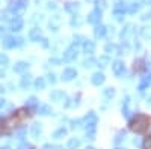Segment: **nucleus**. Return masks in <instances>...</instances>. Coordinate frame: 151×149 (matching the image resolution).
<instances>
[{
    "mask_svg": "<svg viewBox=\"0 0 151 149\" xmlns=\"http://www.w3.org/2000/svg\"><path fill=\"white\" fill-rule=\"evenodd\" d=\"M6 27H0V38H6Z\"/></svg>",
    "mask_w": 151,
    "mask_h": 149,
    "instance_id": "obj_46",
    "label": "nucleus"
},
{
    "mask_svg": "<svg viewBox=\"0 0 151 149\" xmlns=\"http://www.w3.org/2000/svg\"><path fill=\"white\" fill-rule=\"evenodd\" d=\"M97 3H98V8H97V9H100V11H103V9L106 8V2H104V0H98Z\"/></svg>",
    "mask_w": 151,
    "mask_h": 149,
    "instance_id": "obj_43",
    "label": "nucleus"
},
{
    "mask_svg": "<svg viewBox=\"0 0 151 149\" xmlns=\"http://www.w3.org/2000/svg\"><path fill=\"white\" fill-rule=\"evenodd\" d=\"M104 51L106 53H112V54H115V53H118V47L115 45V44H107L106 47H104Z\"/></svg>",
    "mask_w": 151,
    "mask_h": 149,
    "instance_id": "obj_28",
    "label": "nucleus"
},
{
    "mask_svg": "<svg viewBox=\"0 0 151 149\" xmlns=\"http://www.w3.org/2000/svg\"><path fill=\"white\" fill-rule=\"evenodd\" d=\"M133 24H127V26H125V29H122V32H121V39L122 41H127L130 36L133 35Z\"/></svg>",
    "mask_w": 151,
    "mask_h": 149,
    "instance_id": "obj_15",
    "label": "nucleus"
},
{
    "mask_svg": "<svg viewBox=\"0 0 151 149\" xmlns=\"http://www.w3.org/2000/svg\"><path fill=\"white\" fill-rule=\"evenodd\" d=\"M5 91V88H3V86H0V92H3Z\"/></svg>",
    "mask_w": 151,
    "mask_h": 149,
    "instance_id": "obj_51",
    "label": "nucleus"
},
{
    "mask_svg": "<svg viewBox=\"0 0 151 149\" xmlns=\"http://www.w3.org/2000/svg\"><path fill=\"white\" fill-rule=\"evenodd\" d=\"M41 133H42V125L40 122H35L33 125L30 127V134L33 135L35 139H40V135H41Z\"/></svg>",
    "mask_w": 151,
    "mask_h": 149,
    "instance_id": "obj_13",
    "label": "nucleus"
},
{
    "mask_svg": "<svg viewBox=\"0 0 151 149\" xmlns=\"http://www.w3.org/2000/svg\"><path fill=\"white\" fill-rule=\"evenodd\" d=\"M97 62H98V63L101 65V66H107V65H109V62H110V59H109L107 56H101Z\"/></svg>",
    "mask_w": 151,
    "mask_h": 149,
    "instance_id": "obj_32",
    "label": "nucleus"
},
{
    "mask_svg": "<svg viewBox=\"0 0 151 149\" xmlns=\"http://www.w3.org/2000/svg\"><path fill=\"white\" fill-rule=\"evenodd\" d=\"M79 146H80V140H79L77 137L70 139V140H68V143H67V149H77Z\"/></svg>",
    "mask_w": 151,
    "mask_h": 149,
    "instance_id": "obj_24",
    "label": "nucleus"
},
{
    "mask_svg": "<svg viewBox=\"0 0 151 149\" xmlns=\"http://www.w3.org/2000/svg\"><path fill=\"white\" fill-rule=\"evenodd\" d=\"M26 8H27V2H26V0H14V2L9 3V11L15 17L23 15L24 11H26Z\"/></svg>",
    "mask_w": 151,
    "mask_h": 149,
    "instance_id": "obj_3",
    "label": "nucleus"
},
{
    "mask_svg": "<svg viewBox=\"0 0 151 149\" xmlns=\"http://www.w3.org/2000/svg\"><path fill=\"white\" fill-rule=\"evenodd\" d=\"M24 134H26V130H21V131L18 133V135H20L18 139H23V137H24Z\"/></svg>",
    "mask_w": 151,
    "mask_h": 149,
    "instance_id": "obj_48",
    "label": "nucleus"
},
{
    "mask_svg": "<svg viewBox=\"0 0 151 149\" xmlns=\"http://www.w3.org/2000/svg\"><path fill=\"white\" fill-rule=\"evenodd\" d=\"M103 95H104L106 99H110V98L115 96V89H113V88H106V89L103 91Z\"/></svg>",
    "mask_w": 151,
    "mask_h": 149,
    "instance_id": "obj_30",
    "label": "nucleus"
},
{
    "mask_svg": "<svg viewBox=\"0 0 151 149\" xmlns=\"http://www.w3.org/2000/svg\"><path fill=\"white\" fill-rule=\"evenodd\" d=\"M150 18H151V12H147V14L142 15V20H144V21H147V20H150Z\"/></svg>",
    "mask_w": 151,
    "mask_h": 149,
    "instance_id": "obj_47",
    "label": "nucleus"
},
{
    "mask_svg": "<svg viewBox=\"0 0 151 149\" xmlns=\"http://www.w3.org/2000/svg\"><path fill=\"white\" fill-rule=\"evenodd\" d=\"M124 62L122 60H115L112 63V71H113V74H115V76H122L124 74Z\"/></svg>",
    "mask_w": 151,
    "mask_h": 149,
    "instance_id": "obj_9",
    "label": "nucleus"
},
{
    "mask_svg": "<svg viewBox=\"0 0 151 149\" xmlns=\"http://www.w3.org/2000/svg\"><path fill=\"white\" fill-rule=\"evenodd\" d=\"M3 76H5V74H3L2 71H0V77H3Z\"/></svg>",
    "mask_w": 151,
    "mask_h": 149,
    "instance_id": "obj_53",
    "label": "nucleus"
},
{
    "mask_svg": "<svg viewBox=\"0 0 151 149\" xmlns=\"http://www.w3.org/2000/svg\"><path fill=\"white\" fill-rule=\"evenodd\" d=\"M29 68V63L27 62H24V60H20V62H17L15 63V66H14V71L15 72H24Z\"/></svg>",
    "mask_w": 151,
    "mask_h": 149,
    "instance_id": "obj_22",
    "label": "nucleus"
},
{
    "mask_svg": "<svg viewBox=\"0 0 151 149\" xmlns=\"http://www.w3.org/2000/svg\"><path fill=\"white\" fill-rule=\"evenodd\" d=\"M77 57V45H71L64 51V62H73Z\"/></svg>",
    "mask_w": 151,
    "mask_h": 149,
    "instance_id": "obj_6",
    "label": "nucleus"
},
{
    "mask_svg": "<svg viewBox=\"0 0 151 149\" xmlns=\"http://www.w3.org/2000/svg\"><path fill=\"white\" fill-rule=\"evenodd\" d=\"M33 86H35V89H38V91H42V89L45 88V78H44V77L36 78V80H35V83H33Z\"/></svg>",
    "mask_w": 151,
    "mask_h": 149,
    "instance_id": "obj_26",
    "label": "nucleus"
},
{
    "mask_svg": "<svg viewBox=\"0 0 151 149\" xmlns=\"http://www.w3.org/2000/svg\"><path fill=\"white\" fill-rule=\"evenodd\" d=\"M8 62H9L8 56L3 54V53H0V65H8Z\"/></svg>",
    "mask_w": 151,
    "mask_h": 149,
    "instance_id": "obj_35",
    "label": "nucleus"
},
{
    "mask_svg": "<svg viewBox=\"0 0 151 149\" xmlns=\"http://www.w3.org/2000/svg\"><path fill=\"white\" fill-rule=\"evenodd\" d=\"M82 123L85 125L86 131H88V130H95V125H97V116H95L94 111H91V113L88 115L85 119H82Z\"/></svg>",
    "mask_w": 151,
    "mask_h": 149,
    "instance_id": "obj_5",
    "label": "nucleus"
},
{
    "mask_svg": "<svg viewBox=\"0 0 151 149\" xmlns=\"http://www.w3.org/2000/svg\"><path fill=\"white\" fill-rule=\"evenodd\" d=\"M48 63H50V65H59V63H60V60L53 57V59H50V60H48Z\"/></svg>",
    "mask_w": 151,
    "mask_h": 149,
    "instance_id": "obj_45",
    "label": "nucleus"
},
{
    "mask_svg": "<svg viewBox=\"0 0 151 149\" xmlns=\"http://www.w3.org/2000/svg\"><path fill=\"white\" fill-rule=\"evenodd\" d=\"M0 149H11L9 146H5V148H0Z\"/></svg>",
    "mask_w": 151,
    "mask_h": 149,
    "instance_id": "obj_52",
    "label": "nucleus"
},
{
    "mask_svg": "<svg viewBox=\"0 0 151 149\" xmlns=\"http://www.w3.org/2000/svg\"><path fill=\"white\" fill-rule=\"evenodd\" d=\"M17 123H18V118L17 116H11V118L5 119L2 123H0V134H11Z\"/></svg>",
    "mask_w": 151,
    "mask_h": 149,
    "instance_id": "obj_2",
    "label": "nucleus"
},
{
    "mask_svg": "<svg viewBox=\"0 0 151 149\" xmlns=\"http://www.w3.org/2000/svg\"><path fill=\"white\" fill-rule=\"evenodd\" d=\"M142 36L144 38H147V39H151V29H142Z\"/></svg>",
    "mask_w": 151,
    "mask_h": 149,
    "instance_id": "obj_37",
    "label": "nucleus"
},
{
    "mask_svg": "<svg viewBox=\"0 0 151 149\" xmlns=\"http://www.w3.org/2000/svg\"><path fill=\"white\" fill-rule=\"evenodd\" d=\"M42 149H64V148L59 146V145H44Z\"/></svg>",
    "mask_w": 151,
    "mask_h": 149,
    "instance_id": "obj_41",
    "label": "nucleus"
},
{
    "mask_svg": "<svg viewBox=\"0 0 151 149\" xmlns=\"http://www.w3.org/2000/svg\"><path fill=\"white\" fill-rule=\"evenodd\" d=\"M60 23H62L60 17H59V15H53L52 18H50V21H48V27H50V30L58 32V30L60 29Z\"/></svg>",
    "mask_w": 151,
    "mask_h": 149,
    "instance_id": "obj_7",
    "label": "nucleus"
},
{
    "mask_svg": "<svg viewBox=\"0 0 151 149\" xmlns=\"http://www.w3.org/2000/svg\"><path fill=\"white\" fill-rule=\"evenodd\" d=\"M86 149H94V148H92V146H88V148H86Z\"/></svg>",
    "mask_w": 151,
    "mask_h": 149,
    "instance_id": "obj_54",
    "label": "nucleus"
},
{
    "mask_svg": "<svg viewBox=\"0 0 151 149\" xmlns=\"http://www.w3.org/2000/svg\"><path fill=\"white\" fill-rule=\"evenodd\" d=\"M144 148H145V149H151V135H148V137L145 139V142H144Z\"/></svg>",
    "mask_w": 151,
    "mask_h": 149,
    "instance_id": "obj_39",
    "label": "nucleus"
},
{
    "mask_svg": "<svg viewBox=\"0 0 151 149\" xmlns=\"http://www.w3.org/2000/svg\"><path fill=\"white\" fill-rule=\"evenodd\" d=\"M41 36H42V33H41V29H40V27H33V29H30V32H29V39H30V41L38 42Z\"/></svg>",
    "mask_w": 151,
    "mask_h": 149,
    "instance_id": "obj_12",
    "label": "nucleus"
},
{
    "mask_svg": "<svg viewBox=\"0 0 151 149\" xmlns=\"http://www.w3.org/2000/svg\"><path fill=\"white\" fill-rule=\"evenodd\" d=\"M100 20H101V11L100 9H94L89 15H88V23L91 24H98Z\"/></svg>",
    "mask_w": 151,
    "mask_h": 149,
    "instance_id": "obj_8",
    "label": "nucleus"
},
{
    "mask_svg": "<svg viewBox=\"0 0 151 149\" xmlns=\"http://www.w3.org/2000/svg\"><path fill=\"white\" fill-rule=\"evenodd\" d=\"M95 139V130H88L86 131V140H94Z\"/></svg>",
    "mask_w": 151,
    "mask_h": 149,
    "instance_id": "obj_34",
    "label": "nucleus"
},
{
    "mask_svg": "<svg viewBox=\"0 0 151 149\" xmlns=\"http://www.w3.org/2000/svg\"><path fill=\"white\" fill-rule=\"evenodd\" d=\"M38 111H40V115H42V116H47V115H52V113H53L52 107H50V106H47V104L41 106L40 108H38Z\"/></svg>",
    "mask_w": 151,
    "mask_h": 149,
    "instance_id": "obj_25",
    "label": "nucleus"
},
{
    "mask_svg": "<svg viewBox=\"0 0 151 149\" xmlns=\"http://www.w3.org/2000/svg\"><path fill=\"white\" fill-rule=\"evenodd\" d=\"M71 24H73V26H80V24H82L80 17H76V14H74V18L71 20Z\"/></svg>",
    "mask_w": 151,
    "mask_h": 149,
    "instance_id": "obj_38",
    "label": "nucleus"
},
{
    "mask_svg": "<svg viewBox=\"0 0 151 149\" xmlns=\"http://www.w3.org/2000/svg\"><path fill=\"white\" fill-rule=\"evenodd\" d=\"M122 115H124L125 118H130V115H132V111H130V98H129V96L124 98V103H122Z\"/></svg>",
    "mask_w": 151,
    "mask_h": 149,
    "instance_id": "obj_17",
    "label": "nucleus"
},
{
    "mask_svg": "<svg viewBox=\"0 0 151 149\" xmlns=\"http://www.w3.org/2000/svg\"><path fill=\"white\" fill-rule=\"evenodd\" d=\"M141 9V5L139 3H130V5H127V12H129V14H134V12H137V11H139Z\"/></svg>",
    "mask_w": 151,
    "mask_h": 149,
    "instance_id": "obj_27",
    "label": "nucleus"
},
{
    "mask_svg": "<svg viewBox=\"0 0 151 149\" xmlns=\"http://www.w3.org/2000/svg\"><path fill=\"white\" fill-rule=\"evenodd\" d=\"M95 63H97V60H95L94 57H88V59L83 60V63H82V65H83L85 68H92Z\"/></svg>",
    "mask_w": 151,
    "mask_h": 149,
    "instance_id": "obj_29",
    "label": "nucleus"
},
{
    "mask_svg": "<svg viewBox=\"0 0 151 149\" xmlns=\"http://www.w3.org/2000/svg\"><path fill=\"white\" fill-rule=\"evenodd\" d=\"M85 38H83V36L82 35H77V36H74V44H79V42H82Z\"/></svg>",
    "mask_w": 151,
    "mask_h": 149,
    "instance_id": "obj_44",
    "label": "nucleus"
},
{
    "mask_svg": "<svg viewBox=\"0 0 151 149\" xmlns=\"http://www.w3.org/2000/svg\"><path fill=\"white\" fill-rule=\"evenodd\" d=\"M23 20L20 18V17H15V20H12V23H11V30H14V32H20L21 29H23Z\"/></svg>",
    "mask_w": 151,
    "mask_h": 149,
    "instance_id": "obj_16",
    "label": "nucleus"
},
{
    "mask_svg": "<svg viewBox=\"0 0 151 149\" xmlns=\"http://www.w3.org/2000/svg\"><path fill=\"white\" fill-rule=\"evenodd\" d=\"M24 44L23 38H12V36H6L2 41V45L5 48H14V47H21Z\"/></svg>",
    "mask_w": 151,
    "mask_h": 149,
    "instance_id": "obj_4",
    "label": "nucleus"
},
{
    "mask_svg": "<svg viewBox=\"0 0 151 149\" xmlns=\"http://www.w3.org/2000/svg\"><path fill=\"white\" fill-rule=\"evenodd\" d=\"M76 76H77V71L74 68H65L64 72H62V80L64 81H71Z\"/></svg>",
    "mask_w": 151,
    "mask_h": 149,
    "instance_id": "obj_10",
    "label": "nucleus"
},
{
    "mask_svg": "<svg viewBox=\"0 0 151 149\" xmlns=\"http://www.w3.org/2000/svg\"><path fill=\"white\" fill-rule=\"evenodd\" d=\"M47 77H48V81H50V83H52V84H53V83H56V76H55V74H53V72H50V74H48V76H47Z\"/></svg>",
    "mask_w": 151,
    "mask_h": 149,
    "instance_id": "obj_42",
    "label": "nucleus"
},
{
    "mask_svg": "<svg viewBox=\"0 0 151 149\" xmlns=\"http://www.w3.org/2000/svg\"><path fill=\"white\" fill-rule=\"evenodd\" d=\"M64 98H65V95H64L62 91H53L52 93H50V99H52V101H56V103H60Z\"/></svg>",
    "mask_w": 151,
    "mask_h": 149,
    "instance_id": "obj_19",
    "label": "nucleus"
},
{
    "mask_svg": "<svg viewBox=\"0 0 151 149\" xmlns=\"http://www.w3.org/2000/svg\"><path fill=\"white\" fill-rule=\"evenodd\" d=\"M148 127H150V119L144 115H137L130 122V130L134 133H144V131H147Z\"/></svg>",
    "mask_w": 151,
    "mask_h": 149,
    "instance_id": "obj_1",
    "label": "nucleus"
},
{
    "mask_svg": "<svg viewBox=\"0 0 151 149\" xmlns=\"http://www.w3.org/2000/svg\"><path fill=\"white\" fill-rule=\"evenodd\" d=\"M116 149H125V148H116Z\"/></svg>",
    "mask_w": 151,
    "mask_h": 149,
    "instance_id": "obj_55",
    "label": "nucleus"
},
{
    "mask_svg": "<svg viewBox=\"0 0 151 149\" xmlns=\"http://www.w3.org/2000/svg\"><path fill=\"white\" fill-rule=\"evenodd\" d=\"M122 140H125V133H124V131L118 133L116 139H115V143H119V142H122Z\"/></svg>",
    "mask_w": 151,
    "mask_h": 149,
    "instance_id": "obj_36",
    "label": "nucleus"
},
{
    "mask_svg": "<svg viewBox=\"0 0 151 149\" xmlns=\"http://www.w3.org/2000/svg\"><path fill=\"white\" fill-rule=\"evenodd\" d=\"M104 80H106V77H104L103 72H94L92 77H91V83L94 86H101L104 83Z\"/></svg>",
    "mask_w": 151,
    "mask_h": 149,
    "instance_id": "obj_11",
    "label": "nucleus"
},
{
    "mask_svg": "<svg viewBox=\"0 0 151 149\" xmlns=\"http://www.w3.org/2000/svg\"><path fill=\"white\" fill-rule=\"evenodd\" d=\"M106 32H107V27H106V26L97 24V26H95V30H94V35H95V38H104V36H106Z\"/></svg>",
    "mask_w": 151,
    "mask_h": 149,
    "instance_id": "obj_18",
    "label": "nucleus"
},
{
    "mask_svg": "<svg viewBox=\"0 0 151 149\" xmlns=\"http://www.w3.org/2000/svg\"><path fill=\"white\" fill-rule=\"evenodd\" d=\"M18 149H32V146H30L27 142H21V143L18 145Z\"/></svg>",
    "mask_w": 151,
    "mask_h": 149,
    "instance_id": "obj_40",
    "label": "nucleus"
},
{
    "mask_svg": "<svg viewBox=\"0 0 151 149\" xmlns=\"http://www.w3.org/2000/svg\"><path fill=\"white\" fill-rule=\"evenodd\" d=\"M26 106H27V107H36V106H38V99H36L35 96H30L27 101H26Z\"/></svg>",
    "mask_w": 151,
    "mask_h": 149,
    "instance_id": "obj_33",
    "label": "nucleus"
},
{
    "mask_svg": "<svg viewBox=\"0 0 151 149\" xmlns=\"http://www.w3.org/2000/svg\"><path fill=\"white\" fill-rule=\"evenodd\" d=\"M30 83H32V76H30V74H24V76L21 77L20 86H21L23 89H27L29 86H30Z\"/></svg>",
    "mask_w": 151,
    "mask_h": 149,
    "instance_id": "obj_20",
    "label": "nucleus"
},
{
    "mask_svg": "<svg viewBox=\"0 0 151 149\" xmlns=\"http://www.w3.org/2000/svg\"><path fill=\"white\" fill-rule=\"evenodd\" d=\"M150 84H151V81H150V77H148V78H144V80H142V83L139 84V91H141V92H144L147 88H150Z\"/></svg>",
    "mask_w": 151,
    "mask_h": 149,
    "instance_id": "obj_31",
    "label": "nucleus"
},
{
    "mask_svg": "<svg viewBox=\"0 0 151 149\" xmlns=\"http://www.w3.org/2000/svg\"><path fill=\"white\" fill-rule=\"evenodd\" d=\"M65 9L68 12H71V14H76V12L80 9V3H77V2H68L65 5Z\"/></svg>",
    "mask_w": 151,
    "mask_h": 149,
    "instance_id": "obj_21",
    "label": "nucleus"
},
{
    "mask_svg": "<svg viewBox=\"0 0 151 149\" xmlns=\"http://www.w3.org/2000/svg\"><path fill=\"white\" fill-rule=\"evenodd\" d=\"M48 9H56V3H48Z\"/></svg>",
    "mask_w": 151,
    "mask_h": 149,
    "instance_id": "obj_49",
    "label": "nucleus"
},
{
    "mask_svg": "<svg viewBox=\"0 0 151 149\" xmlns=\"http://www.w3.org/2000/svg\"><path fill=\"white\" fill-rule=\"evenodd\" d=\"M3 106H5V99L0 98V107H3Z\"/></svg>",
    "mask_w": 151,
    "mask_h": 149,
    "instance_id": "obj_50",
    "label": "nucleus"
},
{
    "mask_svg": "<svg viewBox=\"0 0 151 149\" xmlns=\"http://www.w3.org/2000/svg\"><path fill=\"white\" fill-rule=\"evenodd\" d=\"M67 135V130L64 128V127H60V128H58L55 133H53V139L55 140H59V139H64Z\"/></svg>",
    "mask_w": 151,
    "mask_h": 149,
    "instance_id": "obj_23",
    "label": "nucleus"
},
{
    "mask_svg": "<svg viewBox=\"0 0 151 149\" xmlns=\"http://www.w3.org/2000/svg\"><path fill=\"white\" fill-rule=\"evenodd\" d=\"M83 53H86V54H92V53H95V44L92 42V41H89V39H86L85 42H83Z\"/></svg>",
    "mask_w": 151,
    "mask_h": 149,
    "instance_id": "obj_14",
    "label": "nucleus"
}]
</instances>
